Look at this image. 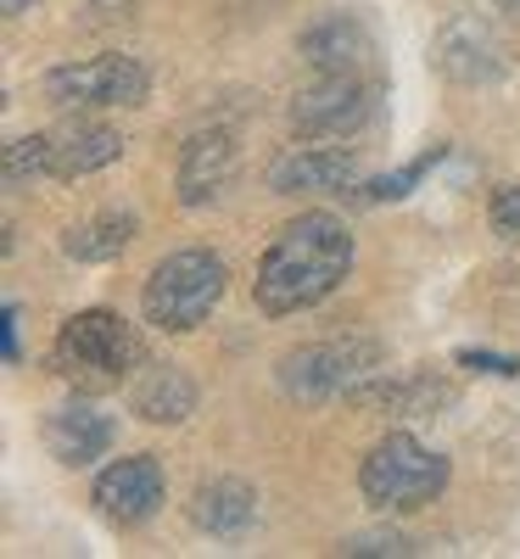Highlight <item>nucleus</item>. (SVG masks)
Wrapping results in <instances>:
<instances>
[{
    "label": "nucleus",
    "instance_id": "f3484780",
    "mask_svg": "<svg viewBox=\"0 0 520 559\" xmlns=\"http://www.w3.org/2000/svg\"><path fill=\"white\" fill-rule=\"evenodd\" d=\"M134 236H140V213H129V207H102V213L68 224L57 247H62L68 263H113V258H123V252L134 247Z\"/></svg>",
    "mask_w": 520,
    "mask_h": 559
},
{
    "label": "nucleus",
    "instance_id": "5701e85b",
    "mask_svg": "<svg viewBox=\"0 0 520 559\" xmlns=\"http://www.w3.org/2000/svg\"><path fill=\"white\" fill-rule=\"evenodd\" d=\"M493 229L509 241H520V185H504V191H493V207H487Z\"/></svg>",
    "mask_w": 520,
    "mask_h": 559
},
{
    "label": "nucleus",
    "instance_id": "6ab92c4d",
    "mask_svg": "<svg viewBox=\"0 0 520 559\" xmlns=\"http://www.w3.org/2000/svg\"><path fill=\"white\" fill-rule=\"evenodd\" d=\"M448 157V146H442V140H437V146H425L414 163H403V168H392V174H375V179H358L353 185V202L358 207H387V202H409L414 191H419V185H425V174H432L437 163Z\"/></svg>",
    "mask_w": 520,
    "mask_h": 559
},
{
    "label": "nucleus",
    "instance_id": "ddd939ff",
    "mask_svg": "<svg viewBox=\"0 0 520 559\" xmlns=\"http://www.w3.org/2000/svg\"><path fill=\"white\" fill-rule=\"evenodd\" d=\"M297 57L314 73H369L375 62V34L358 12H324L297 34Z\"/></svg>",
    "mask_w": 520,
    "mask_h": 559
},
{
    "label": "nucleus",
    "instance_id": "1a4fd4ad",
    "mask_svg": "<svg viewBox=\"0 0 520 559\" xmlns=\"http://www.w3.org/2000/svg\"><path fill=\"white\" fill-rule=\"evenodd\" d=\"M235 174H241V146H235V134L224 123L213 129H197L191 140L179 146V163H174V191H179V207H213Z\"/></svg>",
    "mask_w": 520,
    "mask_h": 559
},
{
    "label": "nucleus",
    "instance_id": "39448f33",
    "mask_svg": "<svg viewBox=\"0 0 520 559\" xmlns=\"http://www.w3.org/2000/svg\"><path fill=\"white\" fill-rule=\"evenodd\" d=\"M381 364H387V347L375 336H330V342L292 347L274 364V381L292 403H330L364 386L369 376H381Z\"/></svg>",
    "mask_w": 520,
    "mask_h": 559
},
{
    "label": "nucleus",
    "instance_id": "4be33fe9",
    "mask_svg": "<svg viewBox=\"0 0 520 559\" xmlns=\"http://www.w3.org/2000/svg\"><path fill=\"white\" fill-rule=\"evenodd\" d=\"M453 364H464L470 376H493V381H515V376H520V358H509V353H487V347H459Z\"/></svg>",
    "mask_w": 520,
    "mask_h": 559
},
{
    "label": "nucleus",
    "instance_id": "aec40b11",
    "mask_svg": "<svg viewBox=\"0 0 520 559\" xmlns=\"http://www.w3.org/2000/svg\"><path fill=\"white\" fill-rule=\"evenodd\" d=\"M34 179H51V157H45V129L34 134H12L7 152H0V185L7 197H23Z\"/></svg>",
    "mask_w": 520,
    "mask_h": 559
},
{
    "label": "nucleus",
    "instance_id": "412c9836",
    "mask_svg": "<svg viewBox=\"0 0 520 559\" xmlns=\"http://www.w3.org/2000/svg\"><path fill=\"white\" fill-rule=\"evenodd\" d=\"M342 554H353V559H409V554H419V537H409V532H353L347 543H342Z\"/></svg>",
    "mask_w": 520,
    "mask_h": 559
},
{
    "label": "nucleus",
    "instance_id": "6e6552de",
    "mask_svg": "<svg viewBox=\"0 0 520 559\" xmlns=\"http://www.w3.org/2000/svg\"><path fill=\"white\" fill-rule=\"evenodd\" d=\"M168 498V476H163V459L157 453H129V459H113L107 471L90 487V503L107 526H146Z\"/></svg>",
    "mask_w": 520,
    "mask_h": 559
},
{
    "label": "nucleus",
    "instance_id": "393cba45",
    "mask_svg": "<svg viewBox=\"0 0 520 559\" xmlns=\"http://www.w3.org/2000/svg\"><path fill=\"white\" fill-rule=\"evenodd\" d=\"M34 7H39V0H7V17H12V23H17V17H28V12H34Z\"/></svg>",
    "mask_w": 520,
    "mask_h": 559
},
{
    "label": "nucleus",
    "instance_id": "7ed1b4c3",
    "mask_svg": "<svg viewBox=\"0 0 520 559\" xmlns=\"http://www.w3.org/2000/svg\"><path fill=\"white\" fill-rule=\"evenodd\" d=\"M229 292V269L218 252L208 247H179L168 258H157V269L140 286V313H146L152 331L163 336H191L213 319V308Z\"/></svg>",
    "mask_w": 520,
    "mask_h": 559
},
{
    "label": "nucleus",
    "instance_id": "423d86ee",
    "mask_svg": "<svg viewBox=\"0 0 520 559\" xmlns=\"http://www.w3.org/2000/svg\"><path fill=\"white\" fill-rule=\"evenodd\" d=\"M381 107V79L375 73H319L308 90H297L286 123L303 140H353L358 129L375 123Z\"/></svg>",
    "mask_w": 520,
    "mask_h": 559
},
{
    "label": "nucleus",
    "instance_id": "9d476101",
    "mask_svg": "<svg viewBox=\"0 0 520 559\" xmlns=\"http://www.w3.org/2000/svg\"><path fill=\"white\" fill-rule=\"evenodd\" d=\"M353 408L364 414H387V419H437L459 403V386L442 381L437 369H403V376H369L364 386L347 392Z\"/></svg>",
    "mask_w": 520,
    "mask_h": 559
},
{
    "label": "nucleus",
    "instance_id": "b1692460",
    "mask_svg": "<svg viewBox=\"0 0 520 559\" xmlns=\"http://www.w3.org/2000/svg\"><path fill=\"white\" fill-rule=\"evenodd\" d=\"M17 324H23V308L7 302V308H0V347H7V364H23V336H17Z\"/></svg>",
    "mask_w": 520,
    "mask_h": 559
},
{
    "label": "nucleus",
    "instance_id": "2eb2a0df",
    "mask_svg": "<svg viewBox=\"0 0 520 559\" xmlns=\"http://www.w3.org/2000/svg\"><path fill=\"white\" fill-rule=\"evenodd\" d=\"M129 140L113 123L96 118H68L57 129H45V157H51V179H84V174H102L123 157Z\"/></svg>",
    "mask_w": 520,
    "mask_h": 559
},
{
    "label": "nucleus",
    "instance_id": "a211bd4d",
    "mask_svg": "<svg viewBox=\"0 0 520 559\" xmlns=\"http://www.w3.org/2000/svg\"><path fill=\"white\" fill-rule=\"evenodd\" d=\"M197 397H202L197 381L185 376L179 364H152L146 376H140L129 408H134V419H146V426H185V419L197 414Z\"/></svg>",
    "mask_w": 520,
    "mask_h": 559
},
{
    "label": "nucleus",
    "instance_id": "f8f14e48",
    "mask_svg": "<svg viewBox=\"0 0 520 559\" xmlns=\"http://www.w3.org/2000/svg\"><path fill=\"white\" fill-rule=\"evenodd\" d=\"M113 442H118V419L90 403V392H79V397H68L45 414V448H51V459L68 464V471H84V464L107 459Z\"/></svg>",
    "mask_w": 520,
    "mask_h": 559
},
{
    "label": "nucleus",
    "instance_id": "dca6fc26",
    "mask_svg": "<svg viewBox=\"0 0 520 559\" xmlns=\"http://www.w3.org/2000/svg\"><path fill=\"white\" fill-rule=\"evenodd\" d=\"M185 515L202 537H247L258 526V487L241 481V476H208L197 481L191 503H185Z\"/></svg>",
    "mask_w": 520,
    "mask_h": 559
},
{
    "label": "nucleus",
    "instance_id": "9b49d317",
    "mask_svg": "<svg viewBox=\"0 0 520 559\" xmlns=\"http://www.w3.org/2000/svg\"><path fill=\"white\" fill-rule=\"evenodd\" d=\"M432 62H437V73H442L448 84H464V90L498 84V79L509 73L504 45H498L493 23H482V17H453V23L437 34V45H432Z\"/></svg>",
    "mask_w": 520,
    "mask_h": 559
},
{
    "label": "nucleus",
    "instance_id": "0eeeda50",
    "mask_svg": "<svg viewBox=\"0 0 520 559\" xmlns=\"http://www.w3.org/2000/svg\"><path fill=\"white\" fill-rule=\"evenodd\" d=\"M45 102L62 112H96V107H140L152 96V68L140 57H84V62H62L39 79Z\"/></svg>",
    "mask_w": 520,
    "mask_h": 559
},
{
    "label": "nucleus",
    "instance_id": "20e7f679",
    "mask_svg": "<svg viewBox=\"0 0 520 559\" xmlns=\"http://www.w3.org/2000/svg\"><path fill=\"white\" fill-rule=\"evenodd\" d=\"M448 476H453V464L442 453H432L409 431H392L364 453L358 492H364L369 509H381V515H414V509L437 503L448 492Z\"/></svg>",
    "mask_w": 520,
    "mask_h": 559
},
{
    "label": "nucleus",
    "instance_id": "f03ea898",
    "mask_svg": "<svg viewBox=\"0 0 520 559\" xmlns=\"http://www.w3.org/2000/svg\"><path fill=\"white\" fill-rule=\"evenodd\" d=\"M140 364H146V342L113 308H79L51 342V369L73 392H90V397L123 386Z\"/></svg>",
    "mask_w": 520,
    "mask_h": 559
},
{
    "label": "nucleus",
    "instance_id": "4468645a",
    "mask_svg": "<svg viewBox=\"0 0 520 559\" xmlns=\"http://www.w3.org/2000/svg\"><path fill=\"white\" fill-rule=\"evenodd\" d=\"M358 185V152L347 146H292L269 163L274 197H319V191H353Z\"/></svg>",
    "mask_w": 520,
    "mask_h": 559
},
{
    "label": "nucleus",
    "instance_id": "f257e3e1",
    "mask_svg": "<svg viewBox=\"0 0 520 559\" xmlns=\"http://www.w3.org/2000/svg\"><path fill=\"white\" fill-rule=\"evenodd\" d=\"M347 274H353V229L336 213H303L258 258L252 302L263 319H292L303 308H319L324 297H336Z\"/></svg>",
    "mask_w": 520,
    "mask_h": 559
}]
</instances>
